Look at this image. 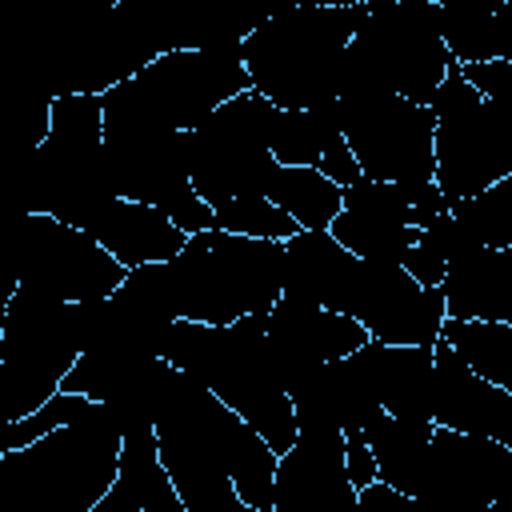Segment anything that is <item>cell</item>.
Segmentation results:
<instances>
[{"mask_svg": "<svg viewBox=\"0 0 512 512\" xmlns=\"http://www.w3.org/2000/svg\"><path fill=\"white\" fill-rule=\"evenodd\" d=\"M356 496L344 464V432L308 428L280 456L272 512H356Z\"/></svg>", "mask_w": 512, "mask_h": 512, "instance_id": "d6986e66", "label": "cell"}, {"mask_svg": "<svg viewBox=\"0 0 512 512\" xmlns=\"http://www.w3.org/2000/svg\"><path fill=\"white\" fill-rule=\"evenodd\" d=\"M180 320L236 324L244 316H268L284 296V244L232 236L220 228L188 236L184 252L168 260Z\"/></svg>", "mask_w": 512, "mask_h": 512, "instance_id": "8992f818", "label": "cell"}, {"mask_svg": "<svg viewBox=\"0 0 512 512\" xmlns=\"http://www.w3.org/2000/svg\"><path fill=\"white\" fill-rule=\"evenodd\" d=\"M336 108L360 176L404 188L436 180V116L428 104L372 92L360 100H336Z\"/></svg>", "mask_w": 512, "mask_h": 512, "instance_id": "7c38bea8", "label": "cell"}, {"mask_svg": "<svg viewBox=\"0 0 512 512\" xmlns=\"http://www.w3.org/2000/svg\"><path fill=\"white\" fill-rule=\"evenodd\" d=\"M268 200L280 204L300 224V232H328L344 208V188L332 184L316 168H284L280 164L272 176Z\"/></svg>", "mask_w": 512, "mask_h": 512, "instance_id": "f1b7e54d", "label": "cell"}, {"mask_svg": "<svg viewBox=\"0 0 512 512\" xmlns=\"http://www.w3.org/2000/svg\"><path fill=\"white\" fill-rule=\"evenodd\" d=\"M408 512H432V508H424L420 500H412V504H408Z\"/></svg>", "mask_w": 512, "mask_h": 512, "instance_id": "ab89813d", "label": "cell"}, {"mask_svg": "<svg viewBox=\"0 0 512 512\" xmlns=\"http://www.w3.org/2000/svg\"><path fill=\"white\" fill-rule=\"evenodd\" d=\"M100 300L48 304L12 288L0 320V416L16 424L40 412L60 388L72 364L96 344Z\"/></svg>", "mask_w": 512, "mask_h": 512, "instance_id": "5b68a950", "label": "cell"}, {"mask_svg": "<svg viewBox=\"0 0 512 512\" xmlns=\"http://www.w3.org/2000/svg\"><path fill=\"white\" fill-rule=\"evenodd\" d=\"M160 472H164V464H160L156 428L128 432V436H124V448H120L116 484H112L108 496L96 504V512H144V508H148V496H152V484H156Z\"/></svg>", "mask_w": 512, "mask_h": 512, "instance_id": "4dcf8cb0", "label": "cell"}, {"mask_svg": "<svg viewBox=\"0 0 512 512\" xmlns=\"http://www.w3.org/2000/svg\"><path fill=\"white\" fill-rule=\"evenodd\" d=\"M496 4H440V36L456 64H484V60H512V28L496 16Z\"/></svg>", "mask_w": 512, "mask_h": 512, "instance_id": "4316f807", "label": "cell"}, {"mask_svg": "<svg viewBox=\"0 0 512 512\" xmlns=\"http://www.w3.org/2000/svg\"><path fill=\"white\" fill-rule=\"evenodd\" d=\"M124 432L108 404L88 400L76 424L0 452V512H96L120 472Z\"/></svg>", "mask_w": 512, "mask_h": 512, "instance_id": "3957f363", "label": "cell"}, {"mask_svg": "<svg viewBox=\"0 0 512 512\" xmlns=\"http://www.w3.org/2000/svg\"><path fill=\"white\" fill-rule=\"evenodd\" d=\"M344 316L360 320L372 340L404 344V348H436L440 328L448 320L444 288L416 284L400 264H368V260H360Z\"/></svg>", "mask_w": 512, "mask_h": 512, "instance_id": "9a60e30c", "label": "cell"}, {"mask_svg": "<svg viewBox=\"0 0 512 512\" xmlns=\"http://www.w3.org/2000/svg\"><path fill=\"white\" fill-rule=\"evenodd\" d=\"M216 212V228L220 232H232V236H252V240H280L288 244L300 224L280 208L272 204L268 196H252V200H224L212 208Z\"/></svg>", "mask_w": 512, "mask_h": 512, "instance_id": "d6a6232c", "label": "cell"}, {"mask_svg": "<svg viewBox=\"0 0 512 512\" xmlns=\"http://www.w3.org/2000/svg\"><path fill=\"white\" fill-rule=\"evenodd\" d=\"M272 156L284 168H316L340 188L360 180V164L344 140L336 100L304 108V112H276Z\"/></svg>", "mask_w": 512, "mask_h": 512, "instance_id": "44dd1931", "label": "cell"}, {"mask_svg": "<svg viewBox=\"0 0 512 512\" xmlns=\"http://www.w3.org/2000/svg\"><path fill=\"white\" fill-rule=\"evenodd\" d=\"M428 108L436 116V184L452 204L512 176V104L480 96L456 64Z\"/></svg>", "mask_w": 512, "mask_h": 512, "instance_id": "ba28073f", "label": "cell"}, {"mask_svg": "<svg viewBox=\"0 0 512 512\" xmlns=\"http://www.w3.org/2000/svg\"><path fill=\"white\" fill-rule=\"evenodd\" d=\"M344 364L352 368L360 388L376 400V408H384L388 416H404V420H428L432 348H404V344L368 340Z\"/></svg>", "mask_w": 512, "mask_h": 512, "instance_id": "ffe728a7", "label": "cell"}, {"mask_svg": "<svg viewBox=\"0 0 512 512\" xmlns=\"http://www.w3.org/2000/svg\"><path fill=\"white\" fill-rule=\"evenodd\" d=\"M360 260L332 232H296L284 244V296L344 316Z\"/></svg>", "mask_w": 512, "mask_h": 512, "instance_id": "7402d4cb", "label": "cell"}, {"mask_svg": "<svg viewBox=\"0 0 512 512\" xmlns=\"http://www.w3.org/2000/svg\"><path fill=\"white\" fill-rule=\"evenodd\" d=\"M160 464L176 484L184 512H256L252 504L240 500L232 476L220 464L200 460L196 452H184L176 444H160Z\"/></svg>", "mask_w": 512, "mask_h": 512, "instance_id": "83f0119b", "label": "cell"}, {"mask_svg": "<svg viewBox=\"0 0 512 512\" xmlns=\"http://www.w3.org/2000/svg\"><path fill=\"white\" fill-rule=\"evenodd\" d=\"M92 236L128 272L132 268H144V264H168L188 244V232H180L168 212H160L152 204H136V200H116L96 220Z\"/></svg>", "mask_w": 512, "mask_h": 512, "instance_id": "cb8c5ba5", "label": "cell"}, {"mask_svg": "<svg viewBox=\"0 0 512 512\" xmlns=\"http://www.w3.org/2000/svg\"><path fill=\"white\" fill-rule=\"evenodd\" d=\"M344 464H348V480L356 484V492L368 488L372 480H380L376 456H372V448H368V440H364L360 428H348V432H344Z\"/></svg>", "mask_w": 512, "mask_h": 512, "instance_id": "e575fe53", "label": "cell"}, {"mask_svg": "<svg viewBox=\"0 0 512 512\" xmlns=\"http://www.w3.org/2000/svg\"><path fill=\"white\" fill-rule=\"evenodd\" d=\"M132 88L156 124H164L168 132H196L228 100L252 92V76L244 68V44L220 52L176 48L156 56L132 80Z\"/></svg>", "mask_w": 512, "mask_h": 512, "instance_id": "4fadbf2b", "label": "cell"}, {"mask_svg": "<svg viewBox=\"0 0 512 512\" xmlns=\"http://www.w3.org/2000/svg\"><path fill=\"white\" fill-rule=\"evenodd\" d=\"M356 512H360V508H356Z\"/></svg>", "mask_w": 512, "mask_h": 512, "instance_id": "60d3db41", "label": "cell"}, {"mask_svg": "<svg viewBox=\"0 0 512 512\" xmlns=\"http://www.w3.org/2000/svg\"><path fill=\"white\" fill-rule=\"evenodd\" d=\"M88 408V396H72V392H56L40 412L16 420V424H4V436H0V452H16V448H28L36 440H44L48 432L64 428V424H76Z\"/></svg>", "mask_w": 512, "mask_h": 512, "instance_id": "836d02e7", "label": "cell"}, {"mask_svg": "<svg viewBox=\"0 0 512 512\" xmlns=\"http://www.w3.org/2000/svg\"><path fill=\"white\" fill-rule=\"evenodd\" d=\"M52 128L40 148H32V188L28 212L52 216L80 232L120 200L104 152V100L100 96H48Z\"/></svg>", "mask_w": 512, "mask_h": 512, "instance_id": "52a82bcc", "label": "cell"}, {"mask_svg": "<svg viewBox=\"0 0 512 512\" xmlns=\"http://www.w3.org/2000/svg\"><path fill=\"white\" fill-rule=\"evenodd\" d=\"M356 260L368 264H400L408 248L416 244L420 228L408 204L404 184H388V180H352L344 188V208L336 216V224L328 228Z\"/></svg>", "mask_w": 512, "mask_h": 512, "instance_id": "e0dca14e", "label": "cell"}, {"mask_svg": "<svg viewBox=\"0 0 512 512\" xmlns=\"http://www.w3.org/2000/svg\"><path fill=\"white\" fill-rule=\"evenodd\" d=\"M292 408H296V428H328V432H348V428H364L380 408L376 400L360 388V380L352 376V368L344 360L324 364L320 372H312L296 392H292Z\"/></svg>", "mask_w": 512, "mask_h": 512, "instance_id": "d4e9b609", "label": "cell"}, {"mask_svg": "<svg viewBox=\"0 0 512 512\" xmlns=\"http://www.w3.org/2000/svg\"><path fill=\"white\" fill-rule=\"evenodd\" d=\"M368 340L372 336L364 332L360 320L340 316L320 304L292 300V296H280V304L268 312V344H272V360H276V372L288 396L312 372H320L332 360H348Z\"/></svg>", "mask_w": 512, "mask_h": 512, "instance_id": "2e32d148", "label": "cell"}, {"mask_svg": "<svg viewBox=\"0 0 512 512\" xmlns=\"http://www.w3.org/2000/svg\"><path fill=\"white\" fill-rule=\"evenodd\" d=\"M160 356L172 368L196 376L216 400H224L244 424H252L276 456L296 444V408L272 360L268 316H244L224 328L176 320Z\"/></svg>", "mask_w": 512, "mask_h": 512, "instance_id": "6da1fadb", "label": "cell"}, {"mask_svg": "<svg viewBox=\"0 0 512 512\" xmlns=\"http://www.w3.org/2000/svg\"><path fill=\"white\" fill-rule=\"evenodd\" d=\"M144 512H184V500H180L176 484L168 480V472H160V476H156V484H152V496H148V508H144Z\"/></svg>", "mask_w": 512, "mask_h": 512, "instance_id": "74e56055", "label": "cell"}, {"mask_svg": "<svg viewBox=\"0 0 512 512\" xmlns=\"http://www.w3.org/2000/svg\"><path fill=\"white\" fill-rule=\"evenodd\" d=\"M404 192H408V204H412L416 228H428V224H436L440 216H448V212H452V200L440 192V184H436V180H428V184H408Z\"/></svg>", "mask_w": 512, "mask_h": 512, "instance_id": "d590c367", "label": "cell"}, {"mask_svg": "<svg viewBox=\"0 0 512 512\" xmlns=\"http://www.w3.org/2000/svg\"><path fill=\"white\" fill-rule=\"evenodd\" d=\"M512 472V448L488 436H464L436 428L420 472H416V492L432 512H488Z\"/></svg>", "mask_w": 512, "mask_h": 512, "instance_id": "5bb4252c", "label": "cell"}, {"mask_svg": "<svg viewBox=\"0 0 512 512\" xmlns=\"http://www.w3.org/2000/svg\"><path fill=\"white\" fill-rule=\"evenodd\" d=\"M372 456H376V472L384 484H392L396 492L412 496L416 492V472H420V460L436 436V424L432 420H404V416H388L384 408L360 428Z\"/></svg>", "mask_w": 512, "mask_h": 512, "instance_id": "484cf974", "label": "cell"}, {"mask_svg": "<svg viewBox=\"0 0 512 512\" xmlns=\"http://www.w3.org/2000/svg\"><path fill=\"white\" fill-rule=\"evenodd\" d=\"M124 276L128 268L116 264L92 232L24 212L16 240V292L48 304H88L108 300Z\"/></svg>", "mask_w": 512, "mask_h": 512, "instance_id": "8fae6325", "label": "cell"}, {"mask_svg": "<svg viewBox=\"0 0 512 512\" xmlns=\"http://www.w3.org/2000/svg\"><path fill=\"white\" fill-rule=\"evenodd\" d=\"M452 216L472 232L484 248H512V176L484 188L472 200H456Z\"/></svg>", "mask_w": 512, "mask_h": 512, "instance_id": "1f68e13d", "label": "cell"}, {"mask_svg": "<svg viewBox=\"0 0 512 512\" xmlns=\"http://www.w3.org/2000/svg\"><path fill=\"white\" fill-rule=\"evenodd\" d=\"M276 112L280 108H272L264 96L244 92L228 100L204 128L188 132V172L204 204L216 208L224 200L268 196L280 168L272 156Z\"/></svg>", "mask_w": 512, "mask_h": 512, "instance_id": "9c48e42d", "label": "cell"}, {"mask_svg": "<svg viewBox=\"0 0 512 512\" xmlns=\"http://www.w3.org/2000/svg\"><path fill=\"white\" fill-rule=\"evenodd\" d=\"M364 20L368 0L296 4L260 20L244 40L252 92L280 112H304L336 100L344 52Z\"/></svg>", "mask_w": 512, "mask_h": 512, "instance_id": "7a4b0ae2", "label": "cell"}, {"mask_svg": "<svg viewBox=\"0 0 512 512\" xmlns=\"http://www.w3.org/2000/svg\"><path fill=\"white\" fill-rule=\"evenodd\" d=\"M448 320H488L512 328V248H472L444 276Z\"/></svg>", "mask_w": 512, "mask_h": 512, "instance_id": "603a6c76", "label": "cell"}, {"mask_svg": "<svg viewBox=\"0 0 512 512\" xmlns=\"http://www.w3.org/2000/svg\"><path fill=\"white\" fill-rule=\"evenodd\" d=\"M440 340H448L464 364L488 384L512 392V328L488 320H444Z\"/></svg>", "mask_w": 512, "mask_h": 512, "instance_id": "f546056e", "label": "cell"}, {"mask_svg": "<svg viewBox=\"0 0 512 512\" xmlns=\"http://www.w3.org/2000/svg\"><path fill=\"white\" fill-rule=\"evenodd\" d=\"M104 152L116 180L120 200L152 204L172 216V224L188 236L216 228L212 204H204L192 188L188 172V132H168L156 124L136 96L132 80L104 92Z\"/></svg>", "mask_w": 512, "mask_h": 512, "instance_id": "277c9868", "label": "cell"}, {"mask_svg": "<svg viewBox=\"0 0 512 512\" xmlns=\"http://www.w3.org/2000/svg\"><path fill=\"white\" fill-rule=\"evenodd\" d=\"M428 420L436 428L464 432V436H488L512 448V392L476 376L448 340H436L432 348Z\"/></svg>", "mask_w": 512, "mask_h": 512, "instance_id": "ac0fdd59", "label": "cell"}, {"mask_svg": "<svg viewBox=\"0 0 512 512\" xmlns=\"http://www.w3.org/2000/svg\"><path fill=\"white\" fill-rule=\"evenodd\" d=\"M408 504H412V496L396 492V488L384 484V480H372V484L360 488V496H356V508H360V512H408Z\"/></svg>", "mask_w": 512, "mask_h": 512, "instance_id": "8d00e7d4", "label": "cell"}, {"mask_svg": "<svg viewBox=\"0 0 512 512\" xmlns=\"http://www.w3.org/2000/svg\"><path fill=\"white\" fill-rule=\"evenodd\" d=\"M352 48L372 64L388 92L412 104H432L456 68L440 36L436 0H368V20L352 36Z\"/></svg>", "mask_w": 512, "mask_h": 512, "instance_id": "30bf717a", "label": "cell"}, {"mask_svg": "<svg viewBox=\"0 0 512 512\" xmlns=\"http://www.w3.org/2000/svg\"><path fill=\"white\" fill-rule=\"evenodd\" d=\"M488 512H512V472H508V480H504V488H500V496Z\"/></svg>", "mask_w": 512, "mask_h": 512, "instance_id": "f35d334b", "label": "cell"}]
</instances>
